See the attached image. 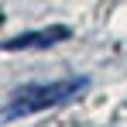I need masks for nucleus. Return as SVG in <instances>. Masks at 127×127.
<instances>
[{"label": "nucleus", "instance_id": "2", "mask_svg": "<svg viewBox=\"0 0 127 127\" xmlns=\"http://www.w3.org/2000/svg\"><path fill=\"white\" fill-rule=\"evenodd\" d=\"M72 31L65 24H55V28H45V31H28V34H17L10 41H0V52H31V48H52V45L65 41Z\"/></svg>", "mask_w": 127, "mask_h": 127}, {"label": "nucleus", "instance_id": "1", "mask_svg": "<svg viewBox=\"0 0 127 127\" xmlns=\"http://www.w3.org/2000/svg\"><path fill=\"white\" fill-rule=\"evenodd\" d=\"M89 79L86 76H65V79H55V83H31V86H21L10 103L3 106L0 120H17V117H31L38 110H48V106H59V103H69L72 96H79Z\"/></svg>", "mask_w": 127, "mask_h": 127}]
</instances>
